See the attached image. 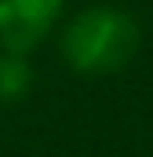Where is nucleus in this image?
Returning <instances> with one entry per match:
<instances>
[{"mask_svg": "<svg viewBox=\"0 0 153 157\" xmlns=\"http://www.w3.org/2000/svg\"><path fill=\"white\" fill-rule=\"evenodd\" d=\"M66 0H0V51L26 55L51 33Z\"/></svg>", "mask_w": 153, "mask_h": 157, "instance_id": "f03ea898", "label": "nucleus"}, {"mask_svg": "<svg viewBox=\"0 0 153 157\" xmlns=\"http://www.w3.org/2000/svg\"><path fill=\"white\" fill-rule=\"evenodd\" d=\"M139 51V26L135 18L113 4H91L69 18L62 29V59L73 73L106 77L124 70Z\"/></svg>", "mask_w": 153, "mask_h": 157, "instance_id": "f257e3e1", "label": "nucleus"}, {"mask_svg": "<svg viewBox=\"0 0 153 157\" xmlns=\"http://www.w3.org/2000/svg\"><path fill=\"white\" fill-rule=\"evenodd\" d=\"M29 88H33V70H29L26 55L0 51V106H11V102L26 99Z\"/></svg>", "mask_w": 153, "mask_h": 157, "instance_id": "7ed1b4c3", "label": "nucleus"}]
</instances>
